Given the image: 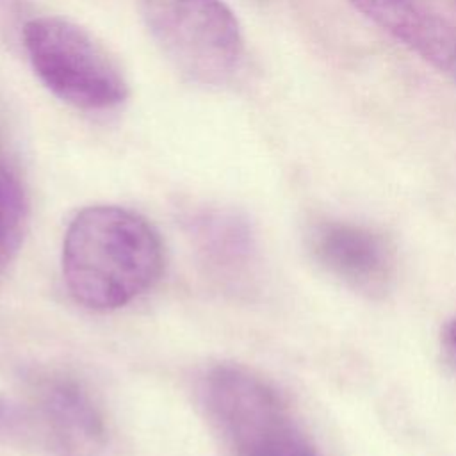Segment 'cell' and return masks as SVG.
Listing matches in <instances>:
<instances>
[{
	"instance_id": "1",
	"label": "cell",
	"mask_w": 456,
	"mask_h": 456,
	"mask_svg": "<svg viewBox=\"0 0 456 456\" xmlns=\"http://www.w3.org/2000/svg\"><path fill=\"white\" fill-rule=\"evenodd\" d=\"M164 267L162 240L137 212L91 205L77 212L62 240V276L71 297L107 312L146 294Z\"/></svg>"
},
{
	"instance_id": "2",
	"label": "cell",
	"mask_w": 456,
	"mask_h": 456,
	"mask_svg": "<svg viewBox=\"0 0 456 456\" xmlns=\"http://www.w3.org/2000/svg\"><path fill=\"white\" fill-rule=\"evenodd\" d=\"M200 395L230 456H319L281 395L253 370L216 365Z\"/></svg>"
},
{
	"instance_id": "3",
	"label": "cell",
	"mask_w": 456,
	"mask_h": 456,
	"mask_svg": "<svg viewBox=\"0 0 456 456\" xmlns=\"http://www.w3.org/2000/svg\"><path fill=\"white\" fill-rule=\"evenodd\" d=\"M23 46L39 80L82 110H109L125 102L126 80L109 52L77 23L43 16L23 27Z\"/></svg>"
},
{
	"instance_id": "4",
	"label": "cell",
	"mask_w": 456,
	"mask_h": 456,
	"mask_svg": "<svg viewBox=\"0 0 456 456\" xmlns=\"http://www.w3.org/2000/svg\"><path fill=\"white\" fill-rule=\"evenodd\" d=\"M142 20L171 64L203 86H221L240 64V25L223 0H141Z\"/></svg>"
},
{
	"instance_id": "5",
	"label": "cell",
	"mask_w": 456,
	"mask_h": 456,
	"mask_svg": "<svg viewBox=\"0 0 456 456\" xmlns=\"http://www.w3.org/2000/svg\"><path fill=\"white\" fill-rule=\"evenodd\" d=\"M314 258L331 276L367 297H381L394 280V253L374 230L347 221H321L308 233Z\"/></svg>"
},
{
	"instance_id": "6",
	"label": "cell",
	"mask_w": 456,
	"mask_h": 456,
	"mask_svg": "<svg viewBox=\"0 0 456 456\" xmlns=\"http://www.w3.org/2000/svg\"><path fill=\"white\" fill-rule=\"evenodd\" d=\"M36 413L46 435L66 456H91L105 445V422L91 395L69 378L36 385Z\"/></svg>"
},
{
	"instance_id": "7",
	"label": "cell",
	"mask_w": 456,
	"mask_h": 456,
	"mask_svg": "<svg viewBox=\"0 0 456 456\" xmlns=\"http://www.w3.org/2000/svg\"><path fill=\"white\" fill-rule=\"evenodd\" d=\"M369 21L417 53L438 71L456 78V34L417 0H349Z\"/></svg>"
},
{
	"instance_id": "8",
	"label": "cell",
	"mask_w": 456,
	"mask_h": 456,
	"mask_svg": "<svg viewBox=\"0 0 456 456\" xmlns=\"http://www.w3.org/2000/svg\"><path fill=\"white\" fill-rule=\"evenodd\" d=\"M191 233L203 262L221 278L240 280L255 258L253 233L240 216L208 208L192 216Z\"/></svg>"
},
{
	"instance_id": "9",
	"label": "cell",
	"mask_w": 456,
	"mask_h": 456,
	"mask_svg": "<svg viewBox=\"0 0 456 456\" xmlns=\"http://www.w3.org/2000/svg\"><path fill=\"white\" fill-rule=\"evenodd\" d=\"M27 212V198L18 178L0 162V280L23 242Z\"/></svg>"
},
{
	"instance_id": "10",
	"label": "cell",
	"mask_w": 456,
	"mask_h": 456,
	"mask_svg": "<svg viewBox=\"0 0 456 456\" xmlns=\"http://www.w3.org/2000/svg\"><path fill=\"white\" fill-rule=\"evenodd\" d=\"M32 415L20 404L0 397V440L14 442L30 436Z\"/></svg>"
},
{
	"instance_id": "11",
	"label": "cell",
	"mask_w": 456,
	"mask_h": 456,
	"mask_svg": "<svg viewBox=\"0 0 456 456\" xmlns=\"http://www.w3.org/2000/svg\"><path fill=\"white\" fill-rule=\"evenodd\" d=\"M447 342H449V347L456 358V317L451 321L449 328H447Z\"/></svg>"
},
{
	"instance_id": "12",
	"label": "cell",
	"mask_w": 456,
	"mask_h": 456,
	"mask_svg": "<svg viewBox=\"0 0 456 456\" xmlns=\"http://www.w3.org/2000/svg\"><path fill=\"white\" fill-rule=\"evenodd\" d=\"M454 4H456V0H454Z\"/></svg>"
}]
</instances>
